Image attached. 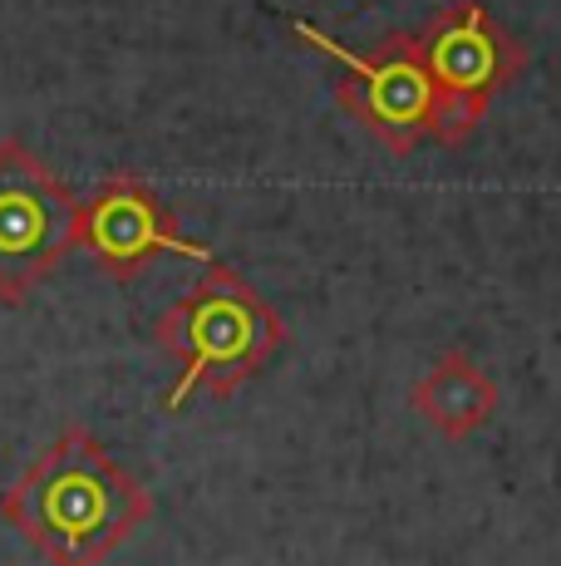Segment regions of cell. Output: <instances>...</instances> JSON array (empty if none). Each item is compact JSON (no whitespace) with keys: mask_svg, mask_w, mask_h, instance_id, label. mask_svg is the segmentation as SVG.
<instances>
[{"mask_svg":"<svg viewBox=\"0 0 561 566\" xmlns=\"http://www.w3.org/2000/svg\"><path fill=\"white\" fill-rule=\"evenodd\" d=\"M0 517L50 566H104L154 517V493L84 423H70L6 488Z\"/></svg>","mask_w":561,"mask_h":566,"instance_id":"6da1fadb","label":"cell"},{"mask_svg":"<svg viewBox=\"0 0 561 566\" xmlns=\"http://www.w3.org/2000/svg\"><path fill=\"white\" fill-rule=\"evenodd\" d=\"M158 350L178 365L163 409H188L192 395L232 399L286 345V321L252 281L226 261H208L202 281L158 315Z\"/></svg>","mask_w":561,"mask_h":566,"instance_id":"7a4b0ae2","label":"cell"},{"mask_svg":"<svg viewBox=\"0 0 561 566\" xmlns=\"http://www.w3.org/2000/svg\"><path fill=\"white\" fill-rule=\"evenodd\" d=\"M428 84L438 94V144L463 148L478 134L493 94H502L527 70V50L517 35H507L478 0H453L434 10L409 35Z\"/></svg>","mask_w":561,"mask_h":566,"instance_id":"3957f363","label":"cell"},{"mask_svg":"<svg viewBox=\"0 0 561 566\" xmlns=\"http://www.w3.org/2000/svg\"><path fill=\"white\" fill-rule=\"evenodd\" d=\"M290 35L306 40L310 50H320L336 64V94L345 114L360 128H370L394 158H409L428 138L438 144V94L428 84L414 45H409V35H384V45L374 54L345 50L306 20H290Z\"/></svg>","mask_w":561,"mask_h":566,"instance_id":"277c9868","label":"cell"},{"mask_svg":"<svg viewBox=\"0 0 561 566\" xmlns=\"http://www.w3.org/2000/svg\"><path fill=\"white\" fill-rule=\"evenodd\" d=\"M74 192L20 138H0V301L20 306L74 252Z\"/></svg>","mask_w":561,"mask_h":566,"instance_id":"5b68a950","label":"cell"},{"mask_svg":"<svg viewBox=\"0 0 561 566\" xmlns=\"http://www.w3.org/2000/svg\"><path fill=\"white\" fill-rule=\"evenodd\" d=\"M74 247H84L114 281H134L158 256L218 261L212 247L192 242L178 227V217L163 207V198L134 172H114L84 202H74Z\"/></svg>","mask_w":561,"mask_h":566,"instance_id":"8992f818","label":"cell"},{"mask_svg":"<svg viewBox=\"0 0 561 566\" xmlns=\"http://www.w3.org/2000/svg\"><path fill=\"white\" fill-rule=\"evenodd\" d=\"M409 405H414V413L428 429L444 433V439H473V433L498 413L502 395H498V385H493V375L473 360L468 350H444L434 360V369L409 389Z\"/></svg>","mask_w":561,"mask_h":566,"instance_id":"52a82bcc","label":"cell"}]
</instances>
